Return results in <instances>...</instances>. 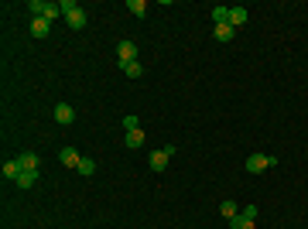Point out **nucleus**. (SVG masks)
Segmentation results:
<instances>
[{
	"mask_svg": "<svg viewBox=\"0 0 308 229\" xmlns=\"http://www.w3.org/2000/svg\"><path fill=\"white\" fill-rule=\"evenodd\" d=\"M31 10H34V17H48V21H55L62 14L59 3H48V0H31Z\"/></svg>",
	"mask_w": 308,
	"mask_h": 229,
	"instance_id": "1",
	"label": "nucleus"
},
{
	"mask_svg": "<svg viewBox=\"0 0 308 229\" xmlns=\"http://www.w3.org/2000/svg\"><path fill=\"white\" fill-rule=\"evenodd\" d=\"M271 164H274V157H264V154H250V157H246V171H250V174L267 171Z\"/></svg>",
	"mask_w": 308,
	"mask_h": 229,
	"instance_id": "2",
	"label": "nucleus"
},
{
	"mask_svg": "<svg viewBox=\"0 0 308 229\" xmlns=\"http://www.w3.org/2000/svg\"><path fill=\"white\" fill-rule=\"evenodd\" d=\"M171 154H175V147H161V151H154V154H151V168H154V171H164Z\"/></svg>",
	"mask_w": 308,
	"mask_h": 229,
	"instance_id": "3",
	"label": "nucleus"
},
{
	"mask_svg": "<svg viewBox=\"0 0 308 229\" xmlns=\"http://www.w3.org/2000/svg\"><path fill=\"white\" fill-rule=\"evenodd\" d=\"M117 55H120V65L137 62V45H134V41H120V45H117Z\"/></svg>",
	"mask_w": 308,
	"mask_h": 229,
	"instance_id": "4",
	"label": "nucleus"
},
{
	"mask_svg": "<svg viewBox=\"0 0 308 229\" xmlns=\"http://www.w3.org/2000/svg\"><path fill=\"white\" fill-rule=\"evenodd\" d=\"M55 120H59L62 127H69V123L76 120V110H72L69 103H59V106H55Z\"/></svg>",
	"mask_w": 308,
	"mask_h": 229,
	"instance_id": "5",
	"label": "nucleus"
},
{
	"mask_svg": "<svg viewBox=\"0 0 308 229\" xmlns=\"http://www.w3.org/2000/svg\"><path fill=\"white\" fill-rule=\"evenodd\" d=\"M48 31H52V21L48 17H31V34L34 38H45Z\"/></svg>",
	"mask_w": 308,
	"mask_h": 229,
	"instance_id": "6",
	"label": "nucleus"
},
{
	"mask_svg": "<svg viewBox=\"0 0 308 229\" xmlns=\"http://www.w3.org/2000/svg\"><path fill=\"white\" fill-rule=\"evenodd\" d=\"M79 161H82V157H79L76 147H62V164H65V168H79Z\"/></svg>",
	"mask_w": 308,
	"mask_h": 229,
	"instance_id": "7",
	"label": "nucleus"
},
{
	"mask_svg": "<svg viewBox=\"0 0 308 229\" xmlns=\"http://www.w3.org/2000/svg\"><path fill=\"white\" fill-rule=\"evenodd\" d=\"M17 164H21V171H38V154H21Z\"/></svg>",
	"mask_w": 308,
	"mask_h": 229,
	"instance_id": "8",
	"label": "nucleus"
},
{
	"mask_svg": "<svg viewBox=\"0 0 308 229\" xmlns=\"http://www.w3.org/2000/svg\"><path fill=\"white\" fill-rule=\"evenodd\" d=\"M65 21H69V28H86V10H82V7H79V10H72Z\"/></svg>",
	"mask_w": 308,
	"mask_h": 229,
	"instance_id": "9",
	"label": "nucleus"
},
{
	"mask_svg": "<svg viewBox=\"0 0 308 229\" xmlns=\"http://www.w3.org/2000/svg\"><path fill=\"white\" fill-rule=\"evenodd\" d=\"M246 21V10L243 7H230V28H240Z\"/></svg>",
	"mask_w": 308,
	"mask_h": 229,
	"instance_id": "10",
	"label": "nucleus"
},
{
	"mask_svg": "<svg viewBox=\"0 0 308 229\" xmlns=\"http://www.w3.org/2000/svg\"><path fill=\"white\" fill-rule=\"evenodd\" d=\"M3 178H14V181L21 178V164H17V157H14V161H3Z\"/></svg>",
	"mask_w": 308,
	"mask_h": 229,
	"instance_id": "11",
	"label": "nucleus"
},
{
	"mask_svg": "<svg viewBox=\"0 0 308 229\" xmlns=\"http://www.w3.org/2000/svg\"><path fill=\"white\" fill-rule=\"evenodd\" d=\"M123 72H127L130 79H141V76H144V65H141V62H127V65H123Z\"/></svg>",
	"mask_w": 308,
	"mask_h": 229,
	"instance_id": "12",
	"label": "nucleus"
},
{
	"mask_svg": "<svg viewBox=\"0 0 308 229\" xmlns=\"http://www.w3.org/2000/svg\"><path fill=\"white\" fill-rule=\"evenodd\" d=\"M213 21L216 24H230V7H213Z\"/></svg>",
	"mask_w": 308,
	"mask_h": 229,
	"instance_id": "13",
	"label": "nucleus"
},
{
	"mask_svg": "<svg viewBox=\"0 0 308 229\" xmlns=\"http://www.w3.org/2000/svg\"><path fill=\"white\" fill-rule=\"evenodd\" d=\"M144 144V130H127V147H141Z\"/></svg>",
	"mask_w": 308,
	"mask_h": 229,
	"instance_id": "14",
	"label": "nucleus"
},
{
	"mask_svg": "<svg viewBox=\"0 0 308 229\" xmlns=\"http://www.w3.org/2000/svg\"><path fill=\"white\" fill-rule=\"evenodd\" d=\"M127 7H130V14H134V17H144V14H148V3H144V0H130Z\"/></svg>",
	"mask_w": 308,
	"mask_h": 229,
	"instance_id": "15",
	"label": "nucleus"
},
{
	"mask_svg": "<svg viewBox=\"0 0 308 229\" xmlns=\"http://www.w3.org/2000/svg\"><path fill=\"white\" fill-rule=\"evenodd\" d=\"M34 181H38V171H21V178H17V185H21V188H31Z\"/></svg>",
	"mask_w": 308,
	"mask_h": 229,
	"instance_id": "16",
	"label": "nucleus"
},
{
	"mask_svg": "<svg viewBox=\"0 0 308 229\" xmlns=\"http://www.w3.org/2000/svg\"><path fill=\"white\" fill-rule=\"evenodd\" d=\"M233 31H236V28H230V24H216V38H219V41H230Z\"/></svg>",
	"mask_w": 308,
	"mask_h": 229,
	"instance_id": "17",
	"label": "nucleus"
},
{
	"mask_svg": "<svg viewBox=\"0 0 308 229\" xmlns=\"http://www.w3.org/2000/svg\"><path fill=\"white\" fill-rule=\"evenodd\" d=\"M219 212H223L226 219H236V216H240V212H236V202H223V205H219Z\"/></svg>",
	"mask_w": 308,
	"mask_h": 229,
	"instance_id": "18",
	"label": "nucleus"
},
{
	"mask_svg": "<svg viewBox=\"0 0 308 229\" xmlns=\"http://www.w3.org/2000/svg\"><path fill=\"white\" fill-rule=\"evenodd\" d=\"M76 171H79V174H92V171H96V161H92V157H82Z\"/></svg>",
	"mask_w": 308,
	"mask_h": 229,
	"instance_id": "19",
	"label": "nucleus"
},
{
	"mask_svg": "<svg viewBox=\"0 0 308 229\" xmlns=\"http://www.w3.org/2000/svg\"><path fill=\"white\" fill-rule=\"evenodd\" d=\"M230 226H233V229H253V219H246V216H236V219H230Z\"/></svg>",
	"mask_w": 308,
	"mask_h": 229,
	"instance_id": "20",
	"label": "nucleus"
},
{
	"mask_svg": "<svg viewBox=\"0 0 308 229\" xmlns=\"http://www.w3.org/2000/svg\"><path fill=\"white\" fill-rule=\"evenodd\" d=\"M123 127H127V130H141V116H123Z\"/></svg>",
	"mask_w": 308,
	"mask_h": 229,
	"instance_id": "21",
	"label": "nucleus"
},
{
	"mask_svg": "<svg viewBox=\"0 0 308 229\" xmlns=\"http://www.w3.org/2000/svg\"><path fill=\"white\" fill-rule=\"evenodd\" d=\"M59 10L65 14V17H69L72 10H79V3H76V0H62V3H59Z\"/></svg>",
	"mask_w": 308,
	"mask_h": 229,
	"instance_id": "22",
	"label": "nucleus"
},
{
	"mask_svg": "<svg viewBox=\"0 0 308 229\" xmlns=\"http://www.w3.org/2000/svg\"><path fill=\"white\" fill-rule=\"evenodd\" d=\"M240 216H246V219H257V205H246V209L240 212Z\"/></svg>",
	"mask_w": 308,
	"mask_h": 229,
	"instance_id": "23",
	"label": "nucleus"
}]
</instances>
